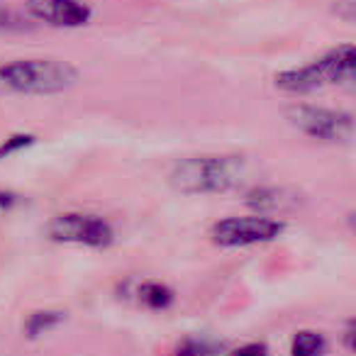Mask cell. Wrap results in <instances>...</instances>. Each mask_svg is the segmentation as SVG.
I'll return each mask as SVG.
<instances>
[{
  "label": "cell",
  "instance_id": "7c38bea8",
  "mask_svg": "<svg viewBox=\"0 0 356 356\" xmlns=\"http://www.w3.org/2000/svg\"><path fill=\"white\" fill-rule=\"evenodd\" d=\"M59 322H64V312H54V310H44V312H32L30 320H27L25 330L30 337H40L44 332L54 330Z\"/></svg>",
  "mask_w": 356,
  "mask_h": 356
},
{
  "label": "cell",
  "instance_id": "9a60e30c",
  "mask_svg": "<svg viewBox=\"0 0 356 356\" xmlns=\"http://www.w3.org/2000/svg\"><path fill=\"white\" fill-rule=\"evenodd\" d=\"M229 356H268V349H266V344H259V341H254V344L239 346V349L232 351Z\"/></svg>",
  "mask_w": 356,
  "mask_h": 356
},
{
  "label": "cell",
  "instance_id": "277c9868",
  "mask_svg": "<svg viewBox=\"0 0 356 356\" xmlns=\"http://www.w3.org/2000/svg\"><path fill=\"white\" fill-rule=\"evenodd\" d=\"M49 237L54 242L83 244V247L103 249L113 244L115 232L108 220L90 213H64L49 222Z\"/></svg>",
  "mask_w": 356,
  "mask_h": 356
},
{
  "label": "cell",
  "instance_id": "30bf717a",
  "mask_svg": "<svg viewBox=\"0 0 356 356\" xmlns=\"http://www.w3.org/2000/svg\"><path fill=\"white\" fill-rule=\"evenodd\" d=\"M134 296H137L139 305L149 307V310H166V307L173 302V291L159 281L139 283V288H137Z\"/></svg>",
  "mask_w": 356,
  "mask_h": 356
},
{
  "label": "cell",
  "instance_id": "9c48e42d",
  "mask_svg": "<svg viewBox=\"0 0 356 356\" xmlns=\"http://www.w3.org/2000/svg\"><path fill=\"white\" fill-rule=\"evenodd\" d=\"M247 205L259 213H281V210L298 205V200L283 188H257L247 195Z\"/></svg>",
  "mask_w": 356,
  "mask_h": 356
},
{
  "label": "cell",
  "instance_id": "6da1fadb",
  "mask_svg": "<svg viewBox=\"0 0 356 356\" xmlns=\"http://www.w3.org/2000/svg\"><path fill=\"white\" fill-rule=\"evenodd\" d=\"M247 176V166L239 156H191L173 166L171 186L186 195L227 193L237 188Z\"/></svg>",
  "mask_w": 356,
  "mask_h": 356
},
{
  "label": "cell",
  "instance_id": "3957f363",
  "mask_svg": "<svg viewBox=\"0 0 356 356\" xmlns=\"http://www.w3.org/2000/svg\"><path fill=\"white\" fill-rule=\"evenodd\" d=\"M288 122L298 132L322 142H349L354 137V118L341 110L317 108V105H293L286 113Z\"/></svg>",
  "mask_w": 356,
  "mask_h": 356
},
{
  "label": "cell",
  "instance_id": "5bb4252c",
  "mask_svg": "<svg viewBox=\"0 0 356 356\" xmlns=\"http://www.w3.org/2000/svg\"><path fill=\"white\" fill-rule=\"evenodd\" d=\"M32 134H15V137H10V139H6V142L0 144V159L3 156H10L13 152H17V149H22V147H27V144H32Z\"/></svg>",
  "mask_w": 356,
  "mask_h": 356
},
{
  "label": "cell",
  "instance_id": "ba28073f",
  "mask_svg": "<svg viewBox=\"0 0 356 356\" xmlns=\"http://www.w3.org/2000/svg\"><path fill=\"white\" fill-rule=\"evenodd\" d=\"M276 88L286 90V93H310V90L322 88V81L317 76L315 66L307 64L300 69H288L276 76Z\"/></svg>",
  "mask_w": 356,
  "mask_h": 356
},
{
  "label": "cell",
  "instance_id": "8fae6325",
  "mask_svg": "<svg viewBox=\"0 0 356 356\" xmlns=\"http://www.w3.org/2000/svg\"><path fill=\"white\" fill-rule=\"evenodd\" d=\"M327 349L325 344V337L320 332H310V330H302L293 337V344H291V356H322Z\"/></svg>",
  "mask_w": 356,
  "mask_h": 356
},
{
  "label": "cell",
  "instance_id": "7a4b0ae2",
  "mask_svg": "<svg viewBox=\"0 0 356 356\" xmlns=\"http://www.w3.org/2000/svg\"><path fill=\"white\" fill-rule=\"evenodd\" d=\"M0 83L22 95H56L79 83V71L61 59H15L0 66Z\"/></svg>",
  "mask_w": 356,
  "mask_h": 356
},
{
  "label": "cell",
  "instance_id": "5b68a950",
  "mask_svg": "<svg viewBox=\"0 0 356 356\" xmlns=\"http://www.w3.org/2000/svg\"><path fill=\"white\" fill-rule=\"evenodd\" d=\"M283 232V222L264 215L220 220L210 229V237L220 247H252V244L273 242Z\"/></svg>",
  "mask_w": 356,
  "mask_h": 356
},
{
  "label": "cell",
  "instance_id": "8992f818",
  "mask_svg": "<svg viewBox=\"0 0 356 356\" xmlns=\"http://www.w3.org/2000/svg\"><path fill=\"white\" fill-rule=\"evenodd\" d=\"M27 10L54 27H81L90 20V8L81 0H27Z\"/></svg>",
  "mask_w": 356,
  "mask_h": 356
},
{
  "label": "cell",
  "instance_id": "4fadbf2b",
  "mask_svg": "<svg viewBox=\"0 0 356 356\" xmlns=\"http://www.w3.org/2000/svg\"><path fill=\"white\" fill-rule=\"evenodd\" d=\"M171 356H215V346L203 339H186L178 344Z\"/></svg>",
  "mask_w": 356,
  "mask_h": 356
},
{
  "label": "cell",
  "instance_id": "2e32d148",
  "mask_svg": "<svg viewBox=\"0 0 356 356\" xmlns=\"http://www.w3.org/2000/svg\"><path fill=\"white\" fill-rule=\"evenodd\" d=\"M17 27H22L20 20H17V17L13 15L3 3H0V30H17Z\"/></svg>",
  "mask_w": 356,
  "mask_h": 356
},
{
  "label": "cell",
  "instance_id": "52a82bcc",
  "mask_svg": "<svg viewBox=\"0 0 356 356\" xmlns=\"http://www.w3.org/2000/svg\"><path fill=\"white\" fill-rule=\"evenodd\" d=\"M312 66H315L322 86H351L356 69V49L351 44H341L312 61Z\"/></svg>",
  "mask_w": 356,
  "mask_h": 356
}]
</instances>
